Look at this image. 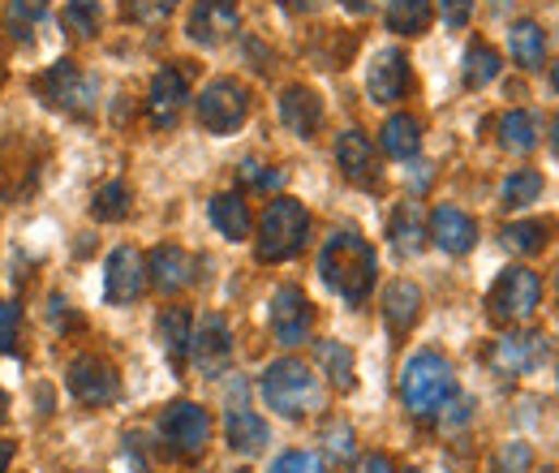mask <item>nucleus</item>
<instances>
[{
    "instance_id": "e433bc0d",
    "label": "nucleus",
    "mask_w": 559,
    "mask_h": 473,
    "mask_svg": "<svg viewBox=\"0 0 559 473\" xmlns=\"http://www.w3.org/2000/svg\"><path fill=\"white\" fill-rule=\"evenodd\" d=\"M177 9V0H130L126 4V17L142 22V26H155V22H168Z\"/></svg>"
},
{
    "instance_id": "4468645a",
    "label": "nucleus",
    "mask_w": 559,
    "mask_h": 473,
    "mask_svg": "<svg viewBox=\"0 0 559 473\" xmlns=\"http://www.w3.org/2000/svg\"><path fill=\"white\" fill-rule=\"evenodd\" d=\"M409 57L405 52H396V48H383V52H374V61L366 69V95L374 99V104H396V99H405V91H409Z\"/></svg>"
},
{
    "instance_id": "a19ab883",
    "label": "nucleus",
    "mask_w": 559,
    "mask_h": 473,
    "mask_svg": "<svg viewBox=\"0 0 559 473\" xmlns=\"http://www.w3.org/2000/svg\"><path fill=\"white\" fill-rule=\"evenodd\" d=\"M17 323H22V310H17L13 301H0V353H9V348H13V340H17Z\"/></svg>"
},
{
    "instance_id": "f8f14e48",
    "label": "nucleus",
    "mask_w": 559,
    "mask_h": 473,
    "mask_svg": "<svg viewBox=\"0 0 559 473\" xmlns=\"http://www.w3.org/2000/svg\"><path fill=\"white\" fill-rule=\"evenodd\" d=\"M190 99V78L181 66H164L151 78V91H146V113H151V126L159 130H173L181 108Z\"/></svg>"
},
{
    "instance_id": "bb28decb",
    "label": "nucleus",
    "mask_w": 559,
    "mask_h": 473,
    "mask_svg": "<svg viewBox=\"0 0 559 473\" xmlns=\"http://www.w3.org/2000/svg\"><path fill=\"white\" fill-rule=\"evenodd\" d=\"M499 146L512 155H530L538 146V117L525 108H512L499 117Z\"/></svg>"
},
{
    "instance_id": "2eb2a0df",
    "label": "nucleus",
    "mask_w": 559,
    "mask_h": 473,
    "mask_svg": "<svg viewBox=\"0 0 559 473\" xmlns=\"http://www.w3.org/2000/svg\"><path fill=\"white\" fill-rule=\"evenodd\" d=\"M190 362L199 366V375H224L228 362H233V336H228V323L219 315H207L199 328H194V340H190Z\"/></svg>"
},
{
    "instance_id": "6e6552de",
    "label": "nucleus",
    "mask_w": 559,
    "mask_h": 473,
    "mask_svg": "<svg viewBox=\"0 0 559 473\" xmlns=\"http://www.w3.org/2000/svg\"><path fill=\"white\" fill-rule=\"evenodd\" d=\"M35 91H39L52 108L73 113V117H86V113L95 108V78L82 73L73 61H57L48 73H39V78H35Z\"/></svg>"
},
{
    "instance_id": "7ed1b4c3",
    "label": "nucleus",
    "mask_w": 559,
    "mask_h": 473,
    "mask_svg": "<svg viewBox=\"0 0 559 473\" xmlns=\"http://www.w3.org/2000/svg\"><path fill=\"white\" fill-rule=\"evenodd\" d=\"M259 392H263L267 409H276L280 417H293V422L323 409V383H319V375H314L306 362H297V357L272 362V366L263 370Z\"/></svg>"
},
{
    "instance_id": "b1692460",
    "label": "nucleus",
    "mask_w": 559,
    "mask_h": 473,
    "mask_svg": "<svg viewBox=\"0 0 559 473\" xmlns=\"http://www.w3.org/2000/svg\"><path fill=\"white\" fill-rule=\"evenodd\" d=\"M207 211H211V224H215L228 241H246L250 228H254V215H250V206H246L241 194H215Z\"/></svg>"
},
{
    "instance_id": "dca6fc26",
    "label": "nucleus",
    "mask_w": 559,
    "mask_h": 473,
    "mask_svg": "<svg viewBox=\"0 0 559 473\" xmlns=\"http://www.w3.org/2000/svg\"><path fill=\"white\" fill-rule=\"evenodd\" d=\"M543 336L538 332H508V336H499L490 344L487 362L495 375H525V370H534L538 362H543Z\"/></svg>"
},
{
    "instance_id": "f3484780",
    "label": "nucleus",
    "mask_w": 559,
    "mask_h": 473,
    "mask_svg": "<svg viewBox=\"0 0 559 473\" xmlns=\"http://www.w3.org/2000/svg\"><path fill=\"white\" fill-rule=\"evenodd\" d=\"M194 280V259L181 246H155L146 259V284H155V293H181Z\"/></svg>"
},
{
    "instance_id": "412c9836",
    "label": "nucleus",
    "mask_w": 559,
    "mask_h": 473,
    "mask_svg": "<svg viewBox=\"0 0 559 473\" xmlns=\"http://www.w3.org/2000/svg\"><path fill=\"white\" fill-rule=\"evenodd\" d=\"M421 315V288L414 280H396V284H388V293H383V319H388V328L396 332V336H405L414 323H418Z\"/></svg>"
},
{
    "instance_id": "a878e982",
    "label": "nucleus",
    "mask_w": 559,
    "mask_h": 473,
    "mask_svg": "<svg viewBox=\"0 0 559 473\" xmlns=\"http://www.w3.org/2000/svg\"><path fill=\"white\" fill-rule=\"evenodd\" d=\"M508 48H512V61L521 69H538L543 57H547V35H543L538 22L521 17V22H512V31H508Z\"/></svg>"
},
{
    "instance_id": "4c0bfd02",
    "label": "nucleus",
    "mask_w": 559,
    "mask_h": 473,
    "mask_svg": "<svg viewBox=\"0 0 559 473\" xmlns=\"http://www.w3.org/2000/svg\"><path fill=\"white\" fill-rule=\"evenodd\" d=\"M44 9H48V0H9V26H13V35L17 39H26L31 31V22L35 17H44Z\"/></svg>"
},
{
    "instance_id": "8fccbe9b",
    "label": "nucleus",
    "mask_w": 559,
    "mask_h": 473,
    "mask_svg": "<svg viewBox=\"0 0 559 473\" xmlns=\"http://www.w3.org/2000/svg\"><path fill=\"white\" fill-rule=\"evenodd\" d=\"M551 146L559 151V117H556V126H551Z\"/></svg>"
},
{
    "instance_id": "5fc2aeb1",
    "label": "nucleus",
    "mask_w": 559,
    "mask_h": 473,
    "mask_svg": "<svg viewBox=\"0 0 559 473\" xmlns=\"http://www.w3.org/2000/svg\"><path fill=\"white\" fill-rule=\"evenodd\" d=\"M547 473H551V470H547Z\"/></svg>"
},
{
    "instance_id": "39448f33",
    "label": "nucleus",
    "mask_w": 559,
    "mask_h": 473,
    "mask_svg": "<svg viewBox=\"0 0 559 473\" xmlns=\"http://www.w3.org/2000/svg\"><path fill=\"white\" fill-rule=\"evenodd\" d=\"M543 301V280L530 268H508L487 293V315L495 323H530Z\"/></svg>"
},
{
    "instance_id": "de8ad7c7",
    "label": "nucleus",
    "mask_w": 559,
    "mask_h": 473,
    "mask_svg": "<svg viewBox=\"0 0 559 473\" xmlns=\"http://www.w3.org/2000/svg\"><path fill=\"white\" fill-rule=\"evenodd\" d=\"M345 9H349V13H366V9H370V0H345Z\"/></svg>"
},
{
    "instance_id": "1a4fd4ad",
    "label": "nucleus",
    "mask_w": 559,
    "mask_h": 473,
    "mask_svg": "<svg viewBox=\"0 0 559 473\" xmlns=\"http://www.w3.org/2000/svg\"><path fill=\"white\" fill-rule=\"evenodd\" d=\"M70 392L78 405L86 409H108L121 397V375L108 357L99 353H82L70 362Z\"/></svg>"
},
{
    "instance_id": "c9c22d12",
    "label": "nucleus",
    "mask_w": 559,
    "mask_h": 473,
    "mask_svg": "<svg viewBox=\"0 0 559 473\" xmlns=\"http://www.w3.org/2000/svg\"><path fill=\"white\" fill-rule=\"evenodd\" d=\"M530 470H534V448L530 444L512 439V444H503L495 452V473H530Z\"/></svg>"
},
{
    "instance_id": "ea45409f",
    "label": "nucleus",
    "mask_w": 559,
    "mask_h": 473,
    "mask_svg": "<svg viewBox=\"0 0 559 473\" xmlns=\"http://www.w3.org/2000/svg\"><path fill=\"white\" fill-rule=\"evenodd\" d=\"M241 181L246 186H254V190H280V181H284V173H267L263 164H241Z\"/></svg>"
},
{
    "instance_id": "393cba45",
    "label": "nucleus",
    "mask_w": 559,
    "mask_h": 473,
    "mask_svg": "<svg viewBox=\"0 0 559 473\" xmlns=\"http://www.w3.org/2000/svg\"><path fill=\"white\" fill-rule=\"evenodd\" d=\"M383 151L392 155V159H414L421 146V121L418 117H409V113H396V117H388L383 121Z\"/></svg>"
},
{
    "instance_id": "0eeeda50",
    "label": "nucleus",
    "mask_w": 559,
    "mask_h": 473,
    "mask_svg": "<svg viewBox=\"0 0 559 473\" xmlns=\"http://www.w3.org/2000/svg\"><path fill=\"white\" fill-rule=\"evenodd\" d=\"M250 117V91L233 78H215L207 91L199 95V126L207 134H233Z\"/></svg>"
},
{
    "instance_id": "423d86ee",
    "label": "nucleus",
    "mask_w": 559,
    "mask_h": 473,
    "mask_svg": "<svg viewBox=\"0 0 559 473\" xmlns=\"http://www.w3.org/2000/svg\"><path fill=\"white\" fill-rule=\"evenodd\" d=\"M159 439L177 457H203L211 444V413L194 401H177L159 413Z\"/></svg>"
},
{
    "instance_id": "6e6d98bb",
    "label": "nucleus",
    "mask_w": 559,
    "mask_h": 473,
    "mask_svg": "<svg viewBox=\"0 0 559 473\" xmlns=\"http://www.w3.org/2000/svg\"><path fill=\"white\" fill-rule=\"evenodd\" d=\"M241 473H246V470H241Z\"/></svg>"
},
{
    "instance_id": "473e14b6",
    "label": "nucleus",
    "mask_w": 559,
    "mask_h": 473,
    "mask_svg": "<svg viewBox=\"0 0 559 473\" xmlns=\"http://www.w3.org/2000/svg\"><path fill=\"white\" fill-rule=\"evenodd\" d=\"M91 211H95V220H104V224L126 220V215H130V186H126V181H108V186H99Z\"/></svg>"
},
{
    "instance_id": "5701e85b",
    "label": "nucleus",
    "mask_w": 559,
    "mask_h": 473,
    "mask_svg": "<svg viewBox=\"0 0 559 473\" xmlns=\"http://www.w3.org/2000/svg\"><path fill=\"white\" fill-rule=\"evenodd\" d=\"M159 340H164V353L181 366L186 357H190V340H194V315H190V306H168V310H159Z\"/></svg>"
},
{
    "instance_id": "864d4df0",
    "label": "nucleus",
    "mask_w": 559,
    "mask_h": 473,
    "mask_svg": "<svg viewBox=\"0 0 559 473\" xmlns=\"http://www.w3.org/2000/svg\"><path fill=\"white\" fill-rule=\"evenodd\" d=\"M409 473H418V470H409Z\"/></svg>"
},
{
    "instance_id": "2f4dec72",
    "label": "nucleus",
    "mask_w": 559,
    "mask_h": 473,
    "mask_svg": "<svg viewBox=\"0 0 559 473\" xmlns=\"http://www.w3.org/2000/svg\"><path fill=\"white\" fill-rule=\"evenodd\" d=\"M392 241H396L405 255H418V250H421V241H426V228H421L418 203L396 206V215H392Z\"/></svg>"
},
{
    "instance_id": "f03ea898",
    "label": "nucleus",
    "mask_w": 559,
    "mask_h": 473,
    "mask_svg": "<svg viewBox=\"0 0 559 473\" xmlns=\"http://www.w3.org/2000/svg\"><path fill=\"white\" fill-rule=\"evenodd\" d=\"M452 397H456V375H452L443 353L421 348V353H414L405 362V370H401V401H405V409L414 417H421V422L426 417H443V409H448Z\"/></svg>"
},
{
    "instance_id": "37998d69",
    "label": "nucleus",
    "mask_w": 559,
    "mask_h": 473,
    "mask_svg": "<svg viewBox=\"0 0 559 473\" xmlns=\"http://www.w3.org/2000/svg\"><path fill=\"white\" fill-rule=\"evenodd\" d=\"M439 13H443V22H448L452 31H461V26H469V17H474V0H439Z\"/></svg>"
},
{
    "instance_id": "f257e3e1",
    "label": "nucleus",
    "mask_w": 559,
    "mask_h": 473,
    "mask_svg": "<svg viewBox=\"0 0 559 473\" xmlns=\"http://www.w3.org/2000/svg\"><path fill=\"white\" fill-rule=\"evenodd\" d=\"M374 271H379L374 246H370L361 233H353V228L332 233L328 246H323V255H319V280H323L336 297H345L349 306H361V301L370 297Z\"/></svg>"
},
{
    "instance_id": "7c9ffc66",
    "label": "nucleus",
    "mask_w": 559,
    "mask_h": 473,
    "mask_svg": "<svg viewBox=\"0 0 559 473\" xmlns=\"http://www.w3.org/2000/svg\"><path fill=\"white\" fill-rule=\"evenodd\" d=\"M547 233L551 228L543 220H516V224L503 228V246L512 255H538V250H547Z\"/></svg>"
},
{
    "instance_id": "9d476101",
    "label": "nucleus",
    "mask_w": 559,
    "mask_h": 473,
    "mask_svg": "<svg viewBox=\"0 0 559 473\" xmlns=\"http://www.w3.org/2000/svg\"><path fill=\"white\" fill-rule=\"evenodd\" d=\"M267 319H272V336L293 348V344H301V340L310 336V328H314V306H310V297H306L297 284H280L276 293H272Z\"/></svg>"
},
{
    "instance_id": "20e7f679",
    "label": "nucleus",
    "mask_w": 559,
    "mask_h": 473,
    "mask_svg": "<svg viewBox=\"0 0 559 473\" xmlns=\"http://www.w3.org/2000/svg\"><path fill=\"white\" fill-rule=\"evenodd\" d=\"M310 211L297 199H272L259 220V263H284L306 250Z\"/></svg>"
},
{
    "instance_id": "c756f323",
    "label": "nucleus",
    "mask_w": 559,
    "mask_h": 473,
    "mask_svg": "<svg viewBox=\"0 0 559 473\" xmlns=\"http://www.w3.org/2000/svg\"><path fill=\"white\" fill-rule=\"evenodd\" d=\"M461 78H465V86L469 91H483V86H490L495 78H499V52L490 48V44H469L465 48V66H461Z\"/></svg>"
},
{
    "instance_id": "c03bdc74",
    "label": "nucleus",
    "mask_w": 559,
    "mask_h": 473,
    "mask_svg": "<svg viewBox=\"0 0 559 473\" xmlns=\"http://www.w3.org/2000/svg\"><path fill=\"white\" fill-rule=\"evenodd\" d=\"M357 473H396V461L388 452H370L357 461Z\"/></svg>"
},
{
    "instance_id": "49530a36",
    "label": "nucleus",
    "mask_w": 559,
    "mask_h": 473,
    "mask_svg": "<svg viewBox=\"0 0 559 473\" xmlns=\"http://www.w3.org/2000/svg\"><path fill=\"white\" fill-rule=\"evenodd\" d=\"M284 4H288V9H293V13H310V9H314V4H319V0H284Z\"/></svg>"
},
{
    "instance_id": "09e8293b",
    "label": "nucleus",
    "mask_w": 559,
    "mask_h": 473,
    "mask_svg": "<svg viewBox=\"0 0 559 473\" xmlns=\"http://www.w3.org/2000/svg\"><path fill=\"white\" fill-rule=\"evenodd\" d=\"M4 417H9V397L0 392V422H4Z\"/></svg>"
},
{
    "instance_id": "79ce46f5",
    "label": "nucleus",
    "mask_w": 559,
    "mask_h": 473,
    "mask_svg": "<svg viewBox=\"0 0 559 473\" xmlns=\"http://www.w3.org/2000/svg\"><path fill=\"white\" fill-rule=\"evenodd\" d=\"M328 452H332L336 461H353V430L345 422L328 426Z\"/></svg>"
},
{
    "instance_id": "9b49d317",
    "label": "nucleus",
    "mask_w": 559,
    "mask_h": 473,
    "mask_svg": "<svg viewBox=\"0 0 559 473\" xmlns=\"http://www.w3.org/2000/svg\"><path fill=\"white\" fill-rule=\"evenodd\" d=\"M146 293V259L134 246H117L104 263V297L112 306H130Z\"/></svg>"
},
{
    "instance_id": "603ef678",
    "label": "nucleus",
    "mask_w": 559,
    "mask_h": 473,
    "mask_svg": "<svg viewBox=\"0 0 559 473\" xmlns=\"http://www.w3.org/2000/svg\"><path fill=\"white\" fill-rule=\"evenodd\" d=\"M556 375H559V353H556Z\"/></svg>"
},
{
    "instance_id": "c85d7f7f",
    "label": "nucleus",
    "mask_w": 559,
    "mask_h": 473,
    "mask_svg": "<svg viewBox=\"0 0 559 473\" xmlns=\"http://www.w3.org/2000/svg\"><path fill=\"white\" fill-rule=\"evenodd\" d=\"M314 357H319V366H323V375L332 379V388H341V392H349L353 383V348L349 344H341V340H319L314 344Z\"/></svg>"
},
{
    "instance_id": "a211bd4d",
    "label": "nucleus",
    "mask_w": 559,
    "mask_h": 473,
    "mask_svg": "<svg viewBox=\"0 0 559 473\" xmlns=\"http://www.w3.org/2000/svg\"><path fill=\"white\" fill-rule=\"evenodd\" d=\"M336 164L353 186H379V155H374V142L361 130H345L336 138Z\"/></svg>"
},
{
    "instance_id": "f704fd0d",
    "label": "nucleus",
    "mask_w": 559,
    "mask_h": 473,
    "mask_svg": "<svg viewBox=\"0 0 559 473\" xmlns=\"http://www.w3.org/2000/svg\"><path fill=\"white\" fill-rule=\"evenodd\" d=\"M66 26L82 39H95L104 26V4L99 0H70L66 4Z\"/></svg>"
},
{
    "instance_id": "6ab92c4d",
    "label": "nucleus",
    "mask_w": 559,
    "mask_h": 473,
    "mask_svg": "<svg viewBox=\"0 0 559 473\" xmlns=\"http://www.w3.org/2000/svg\"><path fill=\"white\" fill-rule=\"evenodd\" d=\"M430 237L443 255H469L478 241V224L461 206H435L430 211Z\"/></svg>"
},
{
    "instance_id": "aec40b11",
    "label": "nucleus",
    "mask_w": 559,
    "mask_h": 473,
    "mask_svg": "<svg viewBox=\"0 0 559 473\" xmlns=\"http://www.w3.org/2000/svg\"><path fill=\"white\" fill-rule=\"evenodd\" d=\"M280 121L297 138H314L323 126V99L310 86H284L280 95Z\"/></svg>"
},
{
    "instance_id": "ddd939ff",
    "label": "nucleus",
    "mask_w": 559,
    "mask_h": 473,
    "mask_svg": "<svg viewBox=\"0 0 559 473\" xmlns=\"http://www.w3.org/2000/svg\"><path fill=\"white\" fill-rule=\"evenodd\" d=\"M237 26H241L237 0H199V4L190 9L186 35H190L194 44H203V48H215V44H224L228 35H237Z\"/></svg>"
},
{
    "instance_id": "58836bf2",
    "label": "nucleus",
    "mask_w": 559,
    "mask_h": 473,
    "mask_svg": "<svg viewBox=\"0 0 559 473\" xmlns=\"http://www.w3.org/2000/svg\"><path fill=\"white\" fill-rule=\"evenodd\" d=\"M272 473H328V470H323V461L314 452H284V457H276Z\"/></svg>"
},
{
    "instance_id": "cd10ccee",
    "label": "nucleus",
    "mask_w": 559,
    "mask_h": 473,
    "mask_svg": "<svg viewBox=\"0 0 559 473\" xmlns=\"http://www.w3.org/2000/svg\"><path fill=\"white\" fill-rule=\"evenodd\" d=\"M430 17H435L430 0H392L388 4V31L409 35V39H418V35L430 31Z\"/></svg>"
},
{
    "instance_id": "4be33fe9",
    "label": "nucleus",
    "mask_w": 559,
    "mask_h": 473,
    "mask_svg": "<svg viewBox=\"0 0 559 473\" xmlns=\"http://www.w3.org/2000/svg\"><path fill=\"white\" fill-rule=\"evenodd\" d=\"M224 435H228L233 452H241V457H259L267 448V422L259 413H250V409H228Z\"/></svg>"
},
{
    "instance_id": "3c124183",
    "label": "nucleus",
    "mask_w": 559,
    "mask_h": 473,
    "mask_svg": "<svg viewBox=\"0 0 559 473\" xmlns=\"http://www.w3.org/2000/svg\"><path fill=\"white\" fill-rule=\"evenodd\" d=\"M551 82H556V91H559V66L551 69Z\"/></svg>"
},
{
    "instance_id": "a18cd8bd",
    "label": "nucleus",
    "mask_w": 559,
    "mask_h": 473,
    "mask_svg": "<svg viewBox=\"0 0 559 473\" xmlns=\"http://www.w3.org/2000/svg\"><path fill=\"white\" fill-rule=\"evenodd\" d=\"M13 452H17V448H13L9 439H0V473H9V465H13Z\"/></svg>"
},
{
    "instance_id": "72a5a7b5",
    "label": "nucleus",
    "mask_w": 559,
    "mask_h": 473,
    "mask_svg": "<svg viewBox=\"0 0 559 473\" xmlns=\"http://www.w3.org/2000/svg\"><path fill=\"white\" fill-rule=\"evenodd\" d=\"M503 206H530L538 203V194H543V177L534 173V168H516L508 181H503Z\"/></svg>"
}]
</instances>
